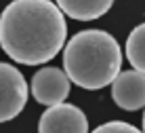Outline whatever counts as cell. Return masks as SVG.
I'll return each instance as SVG.
<instances>
[{
    "instance_id": "obj_1",
    "label": "cell",
    "mask_w": 145,
    "mask_h": 133,
    "mask_svg": "<svg viewBox=\"0 0 145 133\" xmlns=\"http://www.w3.org/2000/svg\"><path fill=\"white\" fill-rule=\"evenodd\" d=\"M65 38V15L51 0H13L0 15V47L17 64H46Z\"/></svg>"
},
{
    "instance_id": "obj_2",
    "label": "cell",
    "mask_w": 145,
    "mask_h": 133,
    "mask_svg": "<svg viewBox=\"0 0 145 133\" xmlns=\"http://www.w3.org/2000/svg\"><path fill=\"white\" fill-rule=\"evenodd\" d=\"M122 70L118 40L103 30H82L69 38L63 51V72L74 85L99 91L112 85Z\"/></svg>"
},
{
    "instance_id": "obj_3",
    "label": "cell",
    "mask_w": 145,
    "mask_h": 133,
    "mask_svg": "<svg viewBox=\"0 0 145 133\" xmlns=\"http://www.w3.org/2000/svg\"><path fill=\"white\" fill-rule=\"evenodd\" d=\"M27 83L15 66L0 61V122L13 120L27 104Z\"/></svg>"
},
{
    "instance_id": "obj_4",
    "label": "cell",
    "mask_w": 145,
    "mask_h": 133,
    "mask_svg": "<svg viewBox=\"0 0 145 133\" xmlns=\"http://www.w3.org/2000/svg\"><path fill=\"white\" fill-rule=\"evenodd\" d=\"M38 133H88V120L78 106L61 101L44 110L38 122Z\"/></svg>"
},
{
    "instance_id": "obj_5",
    "label": "cell",
    "mask_w": 145,
    "mask_h": 133,
    "mask_svg": "<svg viewBox=\"0 0 145 133\" xmlns=\"http://www.w3.org/2000/svg\"><path fill=\"white\" fill-rule=\"evenodd\" d=\"M72 80L61 68H42L32 78V95L42 106H55L67 99Z\"/></svg>"
},
{
    "instance_id": "obj_6",
    "label": "cell",
    "mask_w": 145,
    "mask_h": 133,
    "mask_svg": "<svg viewBox=\"0 0 145 133\" xmlns=\"http://www.w3.org/2000/svg\"><path fill=\"white\" fill-rule=\"evenodd\" d=\"M112 99L128 112L145 108V74L135 68L120 72L112 83Z\"/></svg>"
},
{
    "instance_id": "obj_7",
    "label": "cell",
    "mask_w": 145,
    "mask_h": 133,
    "mask_svg": "<svg viewBox=\"0 0 145 133\" xmlns=\"http://www.w3.org/2000/svg\"><path fill=\"white\" fill-rule=\"evenodd\" d=\"M55 4L76 21H93L112 9L114 0H55Z\"/></svg>"
},
{
    "instance_id": "obj_8",
    "label": "cell",
    "mask_w": 145,
    "mask_h": 133,
    "mask_svg": "<svg viewBox=\"0 0 145 133\" xmlns=\"http://www.w3.org/2000/svg\"><path fill=\"white\" fill-rule=\"evenodd\" d=\"M126 59L135 70L145 74V23H139L126 38Z\"/></svg>"
},
{
    "instance_id": "obj_9",
    "label": "cell",
    "mask_w": 145,
    "mask_h": 133,
    "mask_svg": "<svg viewBox=\"0 0 145 133\" xmlns=\"http://www.w3.org/2000/svg\"><path fill=\"white\" fill-rule=\"evenodd\" d=\"M93 133H143L139 131L137 127H133L131 122H124V120H109L99 125Z\"/></svg>"
},
{
    "instance_id": "obj_10",
    "label": "cell",
    "mask_w": 145,
    "mask_h": 133,
    "mask_svg": "<svg viewBox=\"0 0 145 133\" xmlns=\"http://www.w3.org/2000/svg\"><path fill=\"white\" fill-rule=\"evenodd\" d=\"M143 133H145V112H143Z\"/></svg>"
}]
</instances>
